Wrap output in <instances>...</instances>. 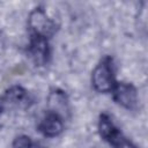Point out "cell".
<instances>
[{
	"label": "cell",
	"mask_w": 148,
	"mask_h": 148,
	"mask_svg": "<svg viewBox=\"0 0 148 148\" xmlns=\"http://www.w3.org/2000/svg\"><path fill=\"white\" fill-rule=\"evenodd\" d=\"M13 148H38L32 141L30 138L28 136H20L15 140L14 145H13Z\"/></svg>",
	"instance_id": "52a82bcc"
},
{
	"label": "cell",
	"mask_w": 148,
	"mask_h": 148,
	"mask_svg": "<svg viewBox=\"0 0 148 148\" xmlns=\"http://www.w3.org/2000/svg\"><path fill=\"white\" fill-rule=\"evenodd\" d=\"M29 24L34 30L35 36L42 37L45 39L52 36L56 30L54 23L52 22L51 18H49V16L43 9H36L30 14Z\"/></svg>",
	"instance_id": "7a4b0ae2"
},
{
	"label": "cell",
	"mask_w": 148,
	"mask_h": 148,
	"mask_svg": "<svg viewBox=\"0 0 148 148\" xmlns=\"http://www.w3.org/2000/svg\"><path fill=\"white\" fill-rule=\"evenodd\" d=\"M30 46H31L30 51H31V54L35 58V60L37 62H44L46 60V57H47V43H46V39L35 36V38L32 39Z\"/></svg>",
	"instance_id": "5b68a950"
},
{
	"label": "cell",
	"mask_w": 148,
	"mask_h": 148,
	"mask_svg": "<svg viewBox=\"0 0 148 148\" xmlns=\"http://www.w3.org/2000/svg\"><path fill=\"white\" fill-rule=\"evenodd\" d=\"M114 99L123 106L131 109L136 104V90L127 83H118L113 87Z\"/></svg>",
	"instance_id": "3957f363"
},
{
	"label": "cell",
	"mask_w": 148,
	"mask_h": 148,
	"mask_svg": "<svg viewBox=\"0 0 148 148\" xmlns=\"http://www.w3.org/2000/svg\"><path fill=\"white\" fill-rule=\"evenodd\" d=\"M62 128L64 125L60 116L54 112L46 114L39 124V131L46 136H56L61 133Z\"/></svg>",
	"instance_id": "277c9868"
},
{
	"label": "cell",
	"mask_w": 148,
	"mask_h": 148,
	"mask_svg": "<svg viewBox=\"0 0 148 148\" xmlns=\"http://www.w3.org/2000/svg\"><path fill=\"white\" fill-rule=\"evenodd\" d=\"M92 84L96 90L101 92L111 91L114 87V80L112 74V68L109 60L102 61L92 72Z\"/></svg>",
	"instance_id": "6da1fadb"
},
{
	"label": "cell",
	"mask_w": 148,
	"mask_h": 148,
	"mask_svg": "<svg viewBox=\"0 0 148 148\" xmlns=\"http://www.w3.org/2000/svg\"><path fill=\"white\" fill-rule=\"evenodd\" d=\"M99 133L103 136V139L108 140L110 143H112L120 135V133L113 126V124L110 120V118H108L106 116H102L101 117V120H99Z\"/></svg>",
	"instance_id": "8992f818"
},
{
	"label": "cell",
	"mask_w": 148,
	"mask_h": 148,
	"mask_svg": "<svg viewBox=\"0 0 148 148\" xmlns=\"http://www.w3.org/2000/svg\"><path fill=\"white\" fill-rule=\"evenodd\" d=\"M0 111H1V105H0Z\"/></svg>",
	"instance_id": "9c48e42d"
},
{
	"label": "cell",
	"mask_w": 148,
	"mask_h": 148,
	"mask_svg": "<svg viewBox=\"0 0 148 148\" xmlns=\"http://www.w3.org/2000/svg\"><path fill=\"white\" fill-rule=\"evenodd\" d=\"M111 145L114 146V148H135L131 142H128L126 139H124L121 135H119Z\"/></svg>",
	"instance_id": "ba28073f"
}]
</instances>
